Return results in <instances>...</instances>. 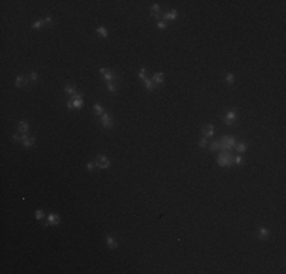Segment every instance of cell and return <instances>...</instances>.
<instances>
[{"label":"cell","instance_id":"obj_1","mask_svg":"<svg viewBox=\"0 0 286 274\" xmlns=\"http://www.w3.org/2000/svg\"><path fill=\"white\" fill-rule=\"evenodd\" d=\"M216 162L222 168H225V166L230 168V166H233V155L230 154V151H221L218 158H216Z\"/></svg>","mask_w":286,"mask_h":274},{"label":"cell","instance_id":"obj_2","mask_svg":"<svg viewBox=\"0 0 286 274\" xmlns=\"http://www.w3.org/2000/svg\"><path fill=\"white\" fill-rule=\"evenodd\" d=\"M219 145H221V151H230L236 146V137L234 135H222L219 140Z\"/></svg>","mask_w":286,"mask_h":274},{"label":"cell","instance_id":"obj_3","mask_svg":"<svg viewBox=\"0 0 286 274\" xmlns=\"http://www.w3.org/2000/svg\"><path fill=\"white\" fill-rule=\"evenodd\" d=\"M236 117H237V111H236L234 108H231V110H228V111L225 113V116H224V122H225L227 125H233V123H234V120H236Z\"/></svg>","mask_w":286,"mask_h":274},{"label":"cell","instance_id":"obj_4","mask_svg":"<svg viewBox=\"0 0 286 274\" xmlns=\"http://www.w3.org/2000/svg\"><path fill=\"white\" fill-rule=\"evenodd\" d=\"M110 158L107 157V155H99L98 157V160H96V166L99 168V169H108L110 168Z\"/></svg>","mask_w":286,"mask_h":274},{"label":"cell","instance_id":"obj_5","mask_svg":"<svg viewBox=\"0 0 286 274\" xmlns=\"http://www.w3.org/2000/svg\"><path fill=\"white\" fill-rule=\"evenodd\" d=\"M101 123H102V126L105 128V129H110V128H113V117L110 116V114L105 111L102 116H101Z\"/></svg>","mask_w":286,"mask_h":274},{"label":"cell","instance_id":"obj_6","mask_svg":"<svg viewBox=\"0 0 286 274\" xmlns=\"http://www.w3.org/2000/svg\"><path fill=\"white\" fill-rule=\"evenodd\" d=\"M67 107H68L70 110H73V108L79 110V108L84 107V101H82V98H79V99H70V101L67 102Z\"/></svg>","mask_w":286,"mask_h":274},{"label":"cell","instance_id":"obj_7","mask_svg":"<svg viewBox=\"0 0 286 274\" xmlns=\"http://www.w3.org/2000/svg\"><path fill=\"white\" fill-rule=\"evenodd\" d=\"M21 143H23V146H25V148H31V146L35 145V137L23 134V140H21Z\"/></svg>","mask_w":286,"mask_h":274},{"label":"cell","instance_id":"obj_8","mask_svg":"<svg viewBox=\"0 0 286 274\" xmlns=\"http://www.w3.org/2000/svg\"><path fill=\"white\" fill-rule=\"evenodd\" d=\"M257 238L260 239V241H266L268 238H269V230L266 227H260L259 230H257Z\"/></svg>","mask_w":286,"mask_h":274},{"label":"cell","instance_id":"obj_9","mask_svg":"<svg viewBox=\"0 0 286 274\" xmlns=\"http://www.w3.org/2000/svg\"><path fill=\"white\" fill-rule=\"evenodd\" d=\"M17 129H18L20 134H26V132L29 131V123H28L26 120H20L18 125H17Z\"/></svg>","mask_w":286,"mask_h":274},{"label":"cell","instance_id":"obj_10","mask_svg":"<svg viewBox=\"0 0 286 274\" xmlns=\"http://www.w3.org/2000/svg\"><path fill=\"white\" fill-rule=\"evenodd\" d=\"M177 15H178V12H177V9H171L169 12H166L164 15H163V20L168 23L169 20H177Z\"/></svg>","mask_w":286,"mask_h":274},{"label":"cell","instance_id":"obj_11","mask_svg":"<svg viewBox=\"0 0 286 274\" xmlns=\"http://www.w3.org/2000/svg\"><path fill=\"white\" fill-rule=\"evenodd\" d=\"M213 134H214V128H213V125L211 123H208V125H205V128L202 129V137H213Z\"/></svg>","mask_w":286,"mask_h":274},{"label":"cell","instance_id":"obj_12","mask_svg":"<svg viewBox=\"0 0 286 274\" xmlns=\"http://www.w3.org/2000/svg\"><path fill=\"white\" fill-rule=\"evenodd\" d=\"M105 244H107V247H108V248H111V250H116V248H117V245H119V244H117V241H116L113 236H110V235L105 238Z\"/></svg>","mask_w":286,"mask_h":274},{"label":"cell","instance_id":"obj_13","mask_svg":"<svg viewBox=\"0 0 286 274\" xmlns=\"http://www.w3.org/2000/svg\"><path fill=\"white\" fill-rule=\"evenodd\" d=\"M163 81H164V75H163L161 72H157V73H154V76H152V82H154V85L163 84Z\"/></svg>","mask_w":286,"mask_h":274},{"label":"cell","instance_id":"obj_14","mask_svg":"<svg viewBox=\"0 0 286 274\" xmlns=\"http://www.w3.org/2000/svg\"><path fill=\"white\" fill-rule=\"evenodd\" d=\"M23 85H26V76L25 75H17V78H15V87L21 88Z\"/></svg>","mask_w":286,"mask_h":274},{"label":"cell","instance_id":"obj_15","mask_svg":"<svg viewBox=\"0 0 286 274\" xmlns=\"http://www.w3.org/2000/svg\"><path fill=\"white\" fill-rule=\"evenodd\" d=\"M104 79H105L107 82H117V75L108 70V72L104 75Z\"/></svg>","mask_w":286,"mask_h":274},{"label":"cell","instance_id":"obj_16","mask_svg":"<svg viewBox=\"0 0 286 274\" xmlns=\"http://www.w3.org/2000/svg\"><path fill=\"white\" fill-rule=\"evenodd\" d=\"M47 222H49L50 225H58L59 224V216L55 215V213H50L49 216H47Z\"/></svg>","mask_w":286,"mask_h":274},{"label":"cell","instance_id":"obj_17","mask_svg":"<svg viewBox=\"0 0 286 274\" xmlns=\"http://www.w3.org/2000/svg\"><path fill=\"white\" fill-rule=\"evenodd\" d=\"M64 90H65V93L70 95V96H73L76 93V90H75V85L73 84H65L64 85Z\"/></svg>","mask_w":286,"mask_h":274},{"label":"cell","instance_id":"obj_18","mask_svg":"<svg viewBox=\"0 0 286 274\" xmlns=\"http://www.w3.org/2000/svg\"><path fill=\"white\" fill-rule=\"evenodd\" d=\"M143 84H145V88L148 91H152L154 90V82H152V78H146V79H143Z\"/></svg>","mask_w":286,"mask_h":274},{"label":"cell","instance_id":"obj_19","mask_svg":"<svg viewBox=\"0 0 286 274\" xmlns=\"http://www.w3.org/2000/svg\"><path fill=\"white\" fill-rule=\"evenodd\" d=\"M244 163H245V158H244V155H236V157H233V165L242 166Z\"/></svg>","mask_w":286,"mask_h":274},{"label":"cell","instance_id":"obj_20","mask_svg":"<svg viewBox=\"0 0 286 274\" xmlns=\"http://www.w3.org/2000/svg\"><path fill=\"white\" fill-rule=\"evenodd\" d=\"M151 15L155 17V18H160V17H161V15H160V6H158V5H152V6H151Z\"/></svg>","mask_w":286,"mask_h":274},{"label":"cell","instance_id":"obj_21","mask_svg":"<svg viewBox=\"0 0 286 274\" xmlns=\"http://www.w3.org/2000/svg\"><path fill=\"white\" fill-rule=\"evenodd\" d=\"M96 34L101 35L102 38H107V37H108V29L104 28V26H99V28H96Z\"/></svg>","mask_w":286,"mask_h":274},{"label":"cell","instance_id":"obj_22","mask_svg":"<svg viewBox=\"0 0 286 274\" xmlns=\"http://www.w3.org/2000/svg\"><path fill=\"white\" fill-rule=\"evenodd\" d=\"M208 148H210V151H211V152L221 151V145H219V140H218V142H216V140H213V142L208 145Z\"/></svg>","mask_w":286,"mask_h":274},{"label":"cell","instance_id":"obj_23","mask_svg":"<svg viewBox=\"0 0 286 274\" xmlns=\"http://www.w3.org/2000/svg\"><path fill=\"white\" fill-rule=\"evenodd\" d=\"M107 90H108V93H116L117 91V82H107Z\"/></svg>","mask_w":286,"mask_h":274},{"label":"cell","instance_id":"obj_24","mask_svg":"<svg viewBox=\"0 0 286 274\" xmlns=\"http://www.w3.org/2000/svg\"><path fill=\"white\" fill-rule=\"evenodd\" d=\"M234 148H236V151H237V152H241V154H244V152L247 151V143H245V142H241V143H236V146H234Z\"/></svg>","mask_w":286,"mask_h":274},{"label":"cell","instance_id":"obj_25","mask_svg":"<svg viewBox=\"0 0 286 274\" xmlns=\"http://www.w3.org/2000/svg\"><path fill=\"white\" fill-rule=\"evenodd\" d=\"M43 26H44V21H43V20H37L35 23H32V29H35V31L41 29Z\"/></svg>","mask_w":286,"mask_h":274},{"label":"cell","instance_id":"obj_26","mask_svg":"<svg viewBox=\"0 0 286 274\" xmlns=\"http://www.w3.org/2000/svg\"><path fill=\"white\" fill-rule=\"evenodd\" d=\"M93 110H94V113H96V114H101V116H102V114L105 113L104 107H102V105H99V104H96V105H94V107H93Z\"/></svg>","mask_w":286,"mask_h":274},{"label":"cell","instance_id":"obj_27","mask_svg":"<svg viewBox=\"0 0 286 274\" xmlns=\"http://www.w3.org/2000/svg\"><path fill=\"white\" fill-rule=\"evenodd\" d=\"M158 29H161V31H164V29H168V23H166L164 20H161V21H157V25H155Z\"/></svg>","mask_w":286,"mask_h":274},{"label":"cell","instance_id":"obj_28","mask_svg":"<svg viewBox=\"0 0 286 274\" xmlns=\"http://www.w3.org/2000/svg\"><path fill=\"white\" fill-rule=\"evenodd\" d=\"M137 76H138V79H140V81L146 79V78H148V76H146V68H140V70H138V75H137Z\"/></svg>","mask_w":286,"mask_h":274},{"label":"cell","instance_id":"obj_29","mask_svg":"<svg viewBox=\"0 0 286 274\" xmlns=\"http://www.w3.org/2000/svg\"><path fill=\"white\" fill-rule=\"evenodd\" d=\"M43 21H44V25H46V26H49V28H50V26H53V20H52V17H50V15H46V18H44Z\"/></svg>","mask_w":286,"mask_h":274},{"label":"cell","instance_id":"obj_30","mask_svg":"<svg viewBox=\"0 0 286 274\" xmlns=\"http://www.w3.org/2000/svg\"><path fill=\"white\" fill-rule=\"evenodd\" d=\"M225 82H227L228 85H231V84L234 82V76H233V73H227V75H225Z\"/></svg>","mask_w":286,"mask_h":274},{"label":"cell","instance_id":"obj_31","mask_svg":"<svg viewBox=\"0 0 286 274\" xmlns=\"http://www.w3.org/2000/svg\"><path fill=\"white\" fill-rule=\"evenodd\" d=\"M37 79H38V73L37 72H31L29 73V81L31 82H37Z\"/></svg>","mask_w":286,"mask_h":274},{"label":"cell","instance_id":"obj_32","mask_svg":"<svg viewBox=\"0 0 286 274\" xmlns=\"http://www.w3.org/2000/svg\"><path fill=\"white\" fill-rule=\"evenodd\" d=\"M94 166H96V162H88V163H87V171H88V172H93V171H94Z\"/></svg>","mask_w":286,"mask_h":274},{"label":"cell","instance_id":"obj_33","mask_svg":"<svg viewBox=\"0 0 286 274\" xmlns=\"http://www.w3.org/2000/svg\"><path fill=\"white\" fill-rule=\"evenodd\" d=\"M35 218H37L38 221H40V219H43V218H44V212H43L41 209H38V210L35 212Z\"/></svg>","mask_w":286,"mask_h":274},{"label":"cell","instance_id":"obj_34","mask_svg":"<svg viewBox=\"0 0 286 274\" xmlns=\"http://www.w3.org/2000/svg\"><path fill=\"white\" fill-rule=\"evenodd\" d=\"M12 140H14V142H21V140H23V135H20V134H14V135H12Z\"/></svg>","mask_w":286,"mask_h":274},{"label":"cell","instance_id":"obj_35","mask_svg":"<svg viewBox=\"0 0 286 274\" xmlns=\"http://www.w3.org/2000/svg\"><path fill=\"white\" fill-rule=\"evenodd\" d=\"M199 146H201V148H205V146H207V139H205V137H201V140H199Z\"/></svg>","mask_w":286,"mask_h":274},{"label":"cell","instance_id":"obj_36","mask_svg":"<svg viewBox=\"0 0 286 274\" xmlns=\"http://www.w3.org/2000/svg\"><path fill=\"white\" fill-rule=\"evenodd\" d=\"M107 72H108V68H105V67H101V68H99V73H101L102 76H104Z\"/></svg>","mask_w":286,"mask_h":274}]
</instances>
